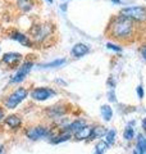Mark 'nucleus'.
Segmentation results:
<instances>
[{
    "label": "nucleus",
    "mask_w": 146,
    "mask_h": 154,
    "mask_svg": "<svg viewBox=\"0 0 146 154\" xmlns=\"http://www.w3.org/2000/svg\"><path fill=\"white\" fill-rule=\"evenodd\" d=\"M108 33L117 41H127L135 33V23L129 18L117 16L110 21L108 26Z\"/></svg>",
    "instance_id": "1"
},
{
    "label": "nucleus",
    "mask_w": 146,
    "mask_h": 154,
    "mask_svg": "<svg viewBox=\"0 0 146 154\" xmlns=\"http://www.w3.org/2000/svg\"><path fill=\"white\" fill-rule=\"evenodd\" d=\"M27 95H28V90L26 88H18L16 90H13L4 99V107L7 109H16L27 98Z\"/></svg>",
    "instance_id": "2"
},
{
    "label": "nucleus",
    "mask_w": 146,
    "mask_h": 154,
    "mask_svg": "<svg viewBox=\"0 0 146 154\" xmlns=\"http://www.w3.org/2000/svg\"><path fill=\"white\" fill-rule=\"evenodd\" d=\"M54 31V28L50 23H41V25H35L30 30V38L33 42H42L45 41Z\"/></svg>",
    "instance_id": "3"
},
{
    "label": "nucleus",
    "mask_w": 146,
    "mask_h": 154,
    "mask_svg": "<svg viewBox=\"0 0 146 154\" xmlns=\"http://www.w3.org/2000/svg\"><path fill=\"white\" fill-rule=\"evenodd\" d=\"M120 16L129 18L131 21L145 22L146 21V7H128L120 11Z\"/></svg>",
    "instance_id": "4"
},
{
    "label": "nucleus",
    "mask_w": 146,
    "mask_h": 154,
    "mask_svg": "<svg viewBox=\"0 0 146 154\" xmlns=\"http://www.w3.org/2000/svg\"><path fill=\"white\" fill-rule=\"evenodd\" d=\"M26 135L31 140H40V139H45V137L51 139L54 134H53L51 128H49L46 126H35V127L28 128L26 131Z\"/></svg>",
    "instance_id": "5"
},
{
    "label": "nucleus",
    "mask_w": 146,
    "mask_h": 154,
    "mask_svg": "<svg viewBox=\"0 0 146 154\" xmlns=\"http://www.w3.org/2000/svg\"><path fill=\"white\" fill-rule=\"evenodd\" d=\"M32 66H33V62H31V60L23 62V63L17 68L16 73L12 76L11 84H19V82H22V81L28 76V73L31 72Z\"/></svg>",
    "instance_id": "6"
},
{
    "label": "nucleus",
    "mask_w": 146,
    "mask_h": 154,
    "mask_svg": "<svg viewBox=\"0 0 146 154\" xmlns=\"http://www.w3.org/2000/svg\"><path fill=\"white\" fill-rule=\"evenodd\" d=\"M23 59L22 54H19V53H14V51H11V53H5V54L3 55L2 60H0V63L2 64H5L7 68L9 69H13V68H18V66L21 64V62Z\"/></svg>",
    "instance_id": "7"
},
{
    "label": "nucleus",
    "mask_w": 146,
    "mask_h": 154,
    "mask_svg": "<svg viewBox=\"0 0 146 154\" xmlns=\"http://www.w3.org/2000/svg\"><path fill=\"white\" fill-rule=\"evenodd\" d=\"M55 94V91L50 88H36L31 91V98L33 100H37V102H44V100L50 99Z\"/></svg>",
    "instance_id": "8"
},
{
    "label": "nucleus",
    "mask_w": 146,
    "mask_h": 154,
    "mask_svg": "<svg viewBox=\"0 0 146 154\" xmlns=\"http://www.w3.org/2000/svg\"><path fill=\"white\" fill-rule=\"evenodd\" d=\"M9 37H11L12 40L18 41L19 44L23 45V46H27V48H32V46H33V41L30 38V36L24 35V33L19 32V31H13V32H11Z\"/></svg>",
    "instance_id": "9"
},
{
    "label": "nucleus",
    "mask_w": 146,
    "mask_h": 154,
    "mask_svg": "<svg viewBox=\"0 0 146 154\" xmlns=\"http://www.w3.org/2000/svg\"><path fill=\"white\" fill-rule=\"evenodd\" d=\"M4 123H5L9 128L17 130V128L21 127L22 119H21V117H19V116H17V114H11V116H8V117L4 118Z\"/></svg>",
    "instance_id": "10"
},
{
    "label": "nucleus",
    "mask_w": 146,
    "mask_h": 154,
    "mask_svg": "<svg viewBox=\"0 0 146 154\" xmlns=\"http://www.w3.org/2000/svg\"><path fill=\"white\" fill-rule=\"evenodd\" d=\"M87 53H89V46H87L86 44H82V42L76 44L71 50L72 57H75V58H81V57L86 55Z\"/></svg>",
    "instance_id": "11"
},
{
    "label": "nucleus",
    "mask_w": 146,
    "mask_h": 154,
    "mask_svg": "<svg viewBox=\"0 0 146 154\" xmlns=\"http://www.w3.org/2000/svg\"><path fill=\"white\" fill-rule=\"evenodd\" d=\"M91 130H92V127L89 126V125H86V126L80 128L77 132L73 134V135H75V139H76V140H89Z\"/></svg>",
    "instance_id": "12"
},
{
    "label": "nucleus",
    "mask_w": 146,
    "mask_h": 154,
    "mask_svg": "<svg viewBox=\"0 0 146 154\" xmlns=\"http://www.w3.org/2000/svg\"><path fill=\"white\" fill-rule=\"evenodd\" d=\"M86 125H87V123H86L85 119H78V118H77V119H75L73 122H71L69 125H68V126H65V130H67L68 132H71V134H75V132L78 131L80 128H82L84 126H86Z\"/></svg>",
    "instance_id": "13"
},
{
    "label": "nucleus",
    "mask_w": 146,
    "mask_h": 154,
    "mask_svg": "<svg viewBox=\"0 0 146 154\" xmlns=\"http://www.w3.org/2000/svg\"><path fill=\"white\" fill-rule=\"evenodd\" d=\"M67 112L65 107H62V105H54V107H50L47 110V114L50 116L51 118H59L63 114Z\"/></svg>",
    "instance_id": "14"
},
{
    "label": "nucleus",
    "mask_w": 146,
    "mask_h": 154,
    "mask_svg": "<svg viewBox=\"0 0 146 154\" xmlns=\"http://www.w3.org/2000/svg\"><path fill=\"white\" fill-rule=\"evenodd\" d=\"M106 131H108V130H106L105 127H103V126H95V127H92L89 140H96V139H100V137L105 136Z\"/></svg>",
    "instance_id": "15"
},
{
    "label": "nucleus",
    "mask_w": 146,
    "mask_h": 154,
    "mask_svg": "<svg viewBox=\"0 0 146 154\" xmlns=\"http://www.w3.org/2000/svg\"><path fill=\"white\" fill-rule=\"evenodd\" d=\"M100 113L101 116H103V118L105 119L106 122H109L111 118H113V109H111L110 105L108 104H104V105H101V108H100Z\"/></svg>",
    "instance_id": "16"
},
{
    "label": "nucleus",
    "mask_w": 146,
    "mask_h": 154,
    "mask_svg": "<svg viewBox=\"0 0 146 154\" xmlns=\"http://www.w3.org/2000/svg\"><path fill=\"white\" fill-rule=\"evenodd\" d=\"M17 5L22 12H28L33 8V0H17Z\"/></svg>",
    "instance_id": "17"
},
{
    "label": "nucleus",
    "mask_w": 146,
    "mask_h": 154,
    "mask_svg": "<svg viewBox=\"0 0 146 154\" xmlns=\"http://www.w3.org/2000/svg\"><path fill=\"white\" fill-rule=\"evenodd\" d=\"M137 152L140 154H146V137L144 135L137 136Z\"/></svg>",
    "instance_id": "18"
},
{
    "label": "nucleus",
    "mask_w": 146,
    "mask_h": 154,
    "mask_svg": "<svg viewBox=\"0 0 146 154\" xmlns=\"http://www.w3.org/2000/svg\"><path fill=\"white\" fill-rule=\"evenodd\" d=\"M115 136H117V131H115L114 128H111V130H109V131H106V134H105V143L108 144V146L111 145V144H114Z\"/></svg>",
    "instance_id": "19"
},
{
    "label": "nucleus",
    "mask_w": 146,
    "mask_h": 154,
    "mask_svg": "<svg viewBox=\"0 0 146 154\" xmlns=\"http://www.w3.org/2000/svg\"><path fill=\"white\" fill-rule=\"evenodd\" d=\"M106 148H108V144H106L105 141H99L97 143V145L95 148V153L94 154H104Z\"/></svg>",
    "instance_id": "20"
},
{
    "label": "nucleus",
    "mask_w": 146,
    "mask_h": 154,
    "mask_svg": "<svg viewBox=\"0 0 146 154\" xmlns=\"http://www.w3.org/2000/svg\"><path fill=\"white\" fill-rule=\"evenodd\" d=\"M65 59H56V60H53L50 62V63H46V64H44V67L45 68H54V67H60L65 63Z\"/></svg>",
    "instance_id": "21"
},
{
    "label": "nucleus",
    "mask_w": 146,
    "mask_h": 154,
    "mask_svg": "<svg viewBox=\"0 0 146 154\" xmlns=\"http://www.w3.org/2000/svg\"><path fill=\"white\" fill-rule=\"evenodd\" d=\"M135 136V131H133V128L131 127V126H127L124 130V132H123V137H124V140H132Z\"/></svg>",
    "instance_id": "22"
},
{
    "label": "nucleus",
    "mask_w": 146,
    "mask_h": 154,
    "mask_svg": "<svg viewBox=\"0 0 146 154\" xmlns=\"http://www.w3.org/2000/svg\"><path fill=\"white\" fill-rule=\"evenodd\" d=\"M106 48H108V49L114 50V51H120L122 50L118 45H114V44H111V42H108V44H106Z\"/></svg>",
    "instance_id": "23"
},
{
    "label": "nucleus",
    "mask_w": 146,
    "mask_h": 154,
    "mask_svg": "<svg viewBox=\"0 0 146 154\" xmlns=\"http://www.w3.org/2000/svg\"><path fill=\"white\" fill-rule=\"evenodd\" d=\"M140 53H141V55H142L144 59L146 60V45H144V46L140 48Z\"/></svg>",
    "instance_id": "24"
},
{
    "label": "nucleus",
    "mask_w": 146,
    "mask_h": 154,
    "mask_svg": "<svg viewBox=\"0 0 146 154\" xmlns=\"http://www.w3.org/2000/svg\"><path fill=\"white\" fill-rule=\"evenodd\" d=\"M137 94H138L140 99L144 98V89H142V86H138V88H137Z\"/></svg>",
    "instance_id": "25"
},
{
    "label": "nucleus",
    "mask_w": 146,
    "mask_h": 154,
    "mask_svg": "<svg viewBox=\"0 0 146 154\" xmlns=\"http://www.w3.org/2000/svg\"><path fill=\"white\" fill-rule=\"evenodd\" d=\"M4 116H5V110H4L3 107H0V122L4 119Z\"/></svg>",
    "instance_id": "26"
},
{
    "label": "nucleus",
    "mask_w": 146,
    "mask_h": 154,
    "mask_svg": "<svg viewBox=\"0 0 146 154\" xmlns=\"http://www.w3.org/2000/svg\"><path fill=\"white\" fill-rule=\"evenodd\" d=\"M109 96H110V98H109V99L111 100V102H114V100H115V98H114V93H113V91H111V93L109 94Z\"/></svg>",
    "instance_id": "27"
},
{
    "label": "nucleus",
    "mask_w": 146,
    "mask_h": 154,
    "mask_svg": "<svg viewBox=\"0 0 146 154\" xmlns=\"http://www.w3.org/2000/svg\"><path fill=\"white\" fill-rule=\"evenodd\" d=\"M142 128L146 131V118H144V119H142Z\"/></svg>",
    "instance_id": "28"
},
{
    "label": "nucleus",
    "mask_w": 146,
    "mask_h": 154,
    "mask_svg": "<svg viewBox=\"0 0 146 154\" xmlns=\"http://www.w3.org/2000/svg\"><path fill=\"white\" fill-rule=\"evenodd\" d=\"M0 154H4V153H3V148H2V146H0Z\"/></svg>",
    "instance_id": "29"
},
{
    "label": "nucleus",
    "mask_w": 146,
    "mask_h": 154,
    "mask_svg": "<svg viewBox=\"0 0 146 154\" xmlns=\"http://www.w3.org/2000/svg\"><path fill=\"white\" fill-rule=\"evenodd\" d=\"M114 3H120V0H113Z\"/></svg>",
    "instance_id": "30"
},
{
    "label": "nucleus",
    "mask_w": 146,
    "mask_h": 154,
    "mask_svg": "<svg viewBox=\"0 0 146 154\" xmlns=\"http://www.w3.org/2000/svg\"><path fill=\"white\" fill-rule=\"evenodd\" d=\"M133 154H140V153H138L137 150H135V153H133Z\"/></svg>",
    "instance_id": "31"
},
{
    "label": "nucleus",
    "mask_w": 146,
    "mask_h": 154,
    "mask_svg": "<svg viewBox=\"0 0 146 154\" xmlns=\"http://www.w3.org/2000/svg\"><path fill=\"white\" fill-rule=\"evenodd\" d=\"M47 3H50V4H51V3H53V0H47Z\"/></svg>",
    "instance_id": "32"
}]
</instances>
